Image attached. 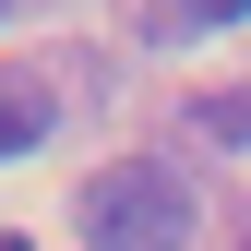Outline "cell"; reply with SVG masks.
<instances>
[{"mask_svg":"<svg viewBox=\"0 0 251 251\" xmlns=\"http://www.w3.org/2000/svg\"><path fill=\"white\" fill-rule=\"evenodd\" d=\"M0 12H12V0H0Z\"/></svg>","mask_w":251,"mask_h":251,"instance_id":"obj_6","label":"cell"},{"mask_svg":"<svg viewBox=\"0 0 251 251\" xmlns=\"http://www.w3.org/2000/svg\"><path fill=\"white\" fill-rule=\"evenodd\" d=\"M48 120H60V96H48L36 72H0V155H36Z\"/></svg>","mask_w":251,"mask_h":251,"instance_id":"obj_2","label":"cell"},{"mask_svg":"<svg viewBox=\"0 0 251 251\" xmlns=\"http://www.w3.org/2000/svg\"><path fill=\"white\" fill-rule=\"evenodd\" d=\"M192 120H203V132H215V144H251V96H203Z\"/></svg>","mask_w":251,"mask_h":251,"instance_id":"obj_4","label":"cell"},{"mask_svg":"<svg viewBox=\"0 0 251 251\" xmlns=\"http://www.w3.org/2000/svg\"><path fill=\"white\" fill-rule=\"evenodd\" d=\"M0 251H36V239H0Z\"/></svg>","mask_w":251,"mask_h":251,"instance_id":"obj_5","label":"cell"},{"mask_svg":"<svg viewBox=\"0 0 251 251\" xmlns=\"http://www.w3.org/2000/svg\"><path fill=\"white\" fill-rule=\"evenodd\" d=\"M72 227L84 251H192V179L168 155H120L72 192Z\"/></svg>","mask_w":251,"mask_h":251,"instance_id":"obj_1","label":"cell"},{"mask_svg":"<svg viewBox=\"0 0 251 251\" xmlns=\"http://www.w3.org/2000/svg\"><path fill=\"white\" fill-rule=\"evenodd\" d=\"M251 0H144V36L155 48H179V36H215V24H239Z\"/></svg>","mask_w":251,"mask_h":251,"instance_id":"obj_3","label":"cell"}]
</instances>
